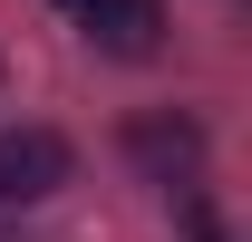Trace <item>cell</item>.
I'll list each match as a JSON object with an SVG mask.
<instances>
[{"label":"cell","instance_id":"obj_3","mask_svg":"<svg viewBox=\"0 0 252 242\" xmlns=\"http://www.w3.org/2000/svg\"><path fill=\"white\" fill-rule=\"evenodd\" d=\"M126 155H136L146 175H165V184H185V175H194V155H204V136H194L185 117H146L136 136H126Z\"/></svg>","mask_w":252,"mask_h":242},{"label":"cell","instance_id":"obj_2","mask_svg":"<svg viewBox=\"0 0 252 242\" xmlns=\"http://www.w3.org/2000/svg\"><path fill=\"white\" fill-rule=\"evenodd\" d=\"M78 30H88L107 59H156L165 10H156V0H78Z\"/></svg>","mask_w":252,"mask_h":242},{"label":"cell","instance_id":"obj_4","mask_svg":"<svg viewBox=\"0 0 252 242\" xmlns=\"http://www.w3.org/2000/svg\"><path fill=\"white\" fill-rule=\"evenodd\" d=\"M68 10H78V0H68Z\"/></svg>","mask_w":252,"mask_h":242},{"label":"cell","instance_id":"obj_1","mask_svg":"<svg viewBox=\"0 0 252 242\" xmlns=\"http://www.w3.org/2000/svg\"><path fill=\"white\" fill-rule=\"evenodd\" d=\"M68 136H49V126H10L0 136V204H49L68 184Z\"/></svg>","mask_w":252,"mask_h":242}]
</instances>
